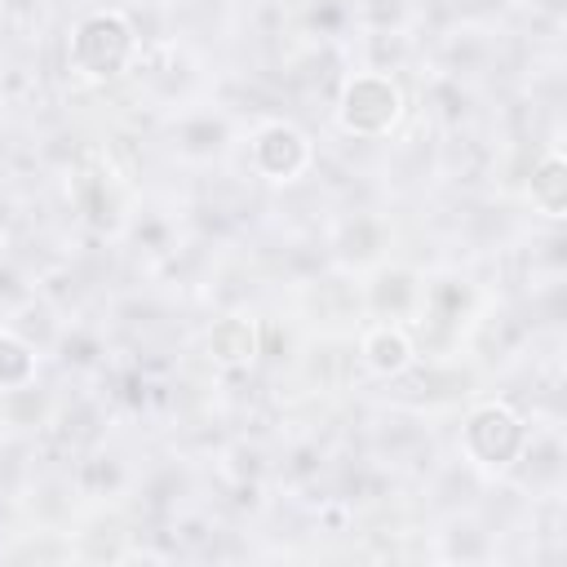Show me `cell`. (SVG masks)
Here are the masks:
<instances>
[{"label": "cell", "mask_w": 567, "mask_h": 567, "mask_svg": "<svg viewBox=\"0 0 567 567\" xmlns=\"http://www.w3.org/2000/svg\"><path fill=\"white\" fill-rule=\"evenodd\" d=\"M523 447H527V421L509 403H501V399L478 403L465 416V425H461V452L478 470L501 474V470H509L523 456Z\"/></svg>", "instance_id": "obj_2"}, {"label": "cell", "mask_w": 567, "mask_h": 567, "mask_svg": "<svg viewBox=\"0 0 567 567\" xmlns=\"http://www.w3.org/2000/svg\"><path fill=\"white\" fill-rule=\"evenodd\" d=\"M359 354H363V363H368L377 377H399V372L412 363V341H408V332H403L399 323H377V328L363 337Z\"/></svg>", "instance_id": "obj_7"}, {"label": "cell", "mask_w": 567, "mask_h": 567, "mask_svg": "<svg viewBox=\"0 0 567 567\" xmlns=\"http://www.w3.org/2000/svg\"><path fill=\"white\" fill-rule=\"evenodd\" d=\"M527 199L540 217L558 221L563 208H567V159L563 151H545L536 164H532V182H527Z\"/></svg>", "instance_id": "obj_5"}, {"label": "cell", "mask_w": 567, "mask_h": 567, "mask_svg": "<svg viewBox=\"0 0 567 567\" xmlns=\"http://www.w3.org/2000/svg\"><path fill=\"white\" fill-rule=\"evenodd\" d=\"M137 58V31L128 22V13L120 9H93L75 22L71 44H66V62L80 80L89 84H106L120 80Z\"/></svg>", "instance_id": "obj_1"}, {"label": "cell", "mask_w": 567, "mask_h": 567, "mask_svg": "<svg viewBox=\"0 0 567 567\" xmlns=\"http://www.w3.org/2000/svg\"><path fill=\"white\" fill-rule=\"evenodd\" d=\"M252 168L270 182H292L310 168V142L301 128L284 124V120H270L257 128L252 137Z\"/></svg>", "instance_id": "obj_4"}, {"label": "cell", "mask_w": 567, "mask_h": 567, "mask_svg": "<svg viewBox=\"0 0 567 567\" xmlns=\"http://www.w3.org/2000/svg\"><path fill=\"white\" fill-rule=\"evenodd\" d=\"M257 346H261L257 323L244 319V315L221 319V323H213V332H208V354H213V363H221V368H248V363L257 359Z\"/></svg>", "instance_id": "obj_6"}, {"label": "cell", "mask_w": 567, "mask_h": 567, "mask_svg": "<svg viewBox=\"0 0 567 567\" xmlns=\"http://www.w3.org/2000/svg\"><path fill=\"white\" fill-rule=\"evenodd\" d=\"M549 4H558V0H549Z\"/></svg>", "instance_id": "obj_9"}, {"label": "cell", "mask_w": 567, "mask_h": 567, "mask_svg": "<svg viewBox=\"0 0 567 567\" xmlns=\"http://www.w3.org/2000/svg\"><path fill=\"white\" fill-rule=\"evenodd\" d=\"M399 115H403V93L390 75H377V71L350 75L337 97V120L354 137H385L399 124Z\"/></svg>", "instance_id": "obj_3"}, {"label": "cell", "mask_w": 567, "mask_h": 567, "mask_svg": "<svg viewBox=\"0 0 567 567\" xmlns=\"http://www.w3.org/2000/svg\"><path fill=\"white\" fill-rule=\"evenodd\" d=\"M35 377V354L22 337L0 332V390H27Z\"/></svg>", "instance_id": "obj_8"}]
</instances>
